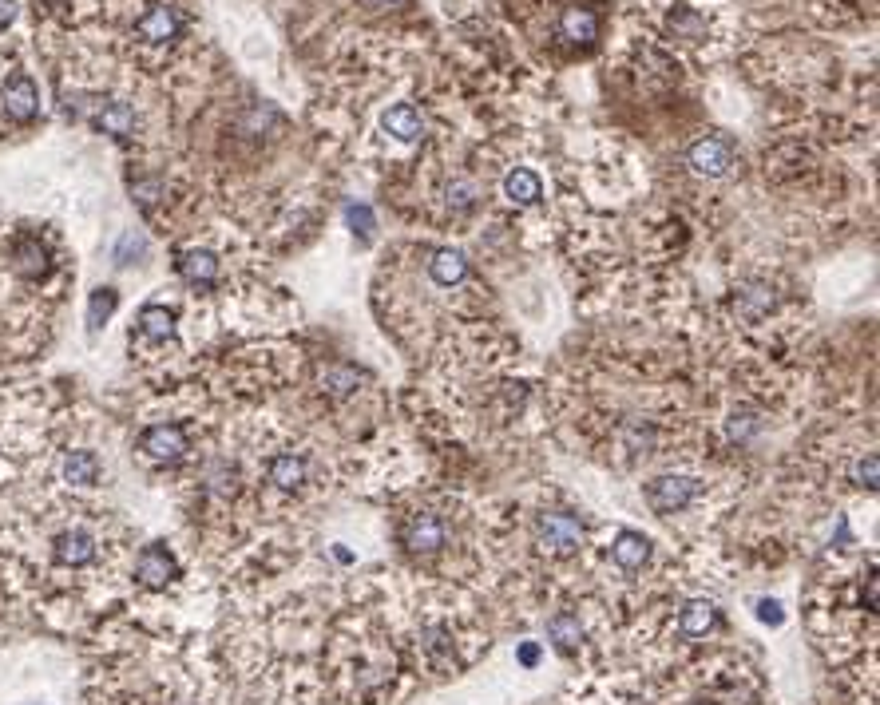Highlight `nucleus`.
Segmentation results:
<instances>
[{"label":"nucleus","instance_id":"obj_1","mask_svg":"<svg viewBox=\"0 0 880 705\" xmlns=\"http://www.w3.org/2000/svg\"><path fill=\"white\" fill-rule=\"evenodd\" d=\"M536 543L551 559H567V555H575L583 547V527H579V519H571L563 511H548L536 523Z\"/></svg>","mask_w":880,"mask_h":705},{"label":"nucleus","instance_id":"obj_2","mask_svg":"<svg viewBox=\"0 0 880 705\" xmlns=\"http://www.w3.org/2000/svg\"><path fill=\"white\" fill-rule=\"evenodd\" d=\"M135 36H139L143 44H151V48L175 44V40L183 36V16H179V8H171V4H151V8L135 20Z\"/></svg>","mask_w":880,"mask_h":705},{"label":"nucleus","instance_id":"obj_3","mask_svg":"<svg viewBox=\"0 0 880 705\" xmlns=\"http://www.w3.org/2000/svg\"><path fill=\"white\" fill-rule=\"evenodd\" d=\"M0 107H4V115H8V119H16V123L36 119V111H40V92H36V80H32L28 72H12V76L0 84Z\"/></svg>","mask_w":880,"mask_h":705},{"label":"nucleus","instance_id":"obj_4","mask_svg":"<svg viewBox=\"0 0 880 705\" xmlns=\"http://www.w3.org/2000/svg\"><path fill=\"white\" fill-rule=\"evenodd\" d=\"M139 452L151 464H175V460L187 456V432L179 424H155L139 436Z\"/></svg>","mask_w":880,"mask_h":705},{"label":"nucleus","instance_id":"obj_5","mask_svg":"<svg viewBox=\"0 0 880 705\" xmlns=\"http://www.w3.org/2000/svg\"><path fill=\"white\" fill-rule=\"evenodd\" d=\"M135 579L143 587H151V591H163V587H171L179 579V563H175V555L163 543H151L135 559Z\"/></svg>","mask_w":880,"mask_h":705},{"label":"nucleus","instance_id":"obj_6","mask_svg":"<svg viewBox=\"0 0 880 705\" xmlns=\"http://www.w3.org/2000/svg\"><path fill=\"white\" fill-rule=\"evenodd\" d=\"M52 555H56V563H60V567L80 571V567L96 563V535H92L88 527H68V531H60V535H56Z\"/></svg>","mask_w":880,"mask_h":705},{"label":"nucleus","instance_id":"obj_7","mask_svg":"<svg viewBox=\"0 0 880 705\" xmlns=\"http://www.w3.org/2000/svg\"><path fill=\"white\" fill-rule=\"evenodd\" d=\"M698 496V484L686 480V476H662L655 484H647V504L655 507L659 515H674Z\"/></svg>","mask_w":880,"mask_h":705},{"label":"nucleus","instance_id":"obj_8","mask_svg":"<svg viewBox=\"0 0 880 705\" xmlns=\"http://www.w3.org/2000/svg\"><path fill=\"white\" fill-rule=\"evenodd\" d=\"M690 167L698 171V175H706V179H722L726 171H730V159H734V151H730V143L726 139H718V135H706V139H698L694 147H690Z\"/></svg>","mask_w":880,"mask_h":705},{"label":"nucleus","instance_id":"obj_9","mask_svg":"<svg viewBox=\"0 0 880 705\" xmlns=\"http://www.w3.org/2000/svg\"><path fill=\"white\" fill-rule=\"evenodd\" d=\"M559 36L575 48H591L599 40V16L583 4H571V8L559 12Z\"/></svg>","mask_w":880,"mask_h":705},{"label":"nucleus","instance_id":"obj_10","mask_svg":"<svg viewBox=\"0 0 880 705\" xmlns=\"http://www.w3.org/2000/svg\"><path fill=\"white\" fill-rule=\"evenodd\" d=\"M405 547L413 551V555H437L440 547H444V523H440L437 515H429V511H421V515H413L409 523H405Z\"/></svg>","mask_w":880,"mask_h":705},{"label":"nucleus","instance_id":"obj_11","mask_svg":"<svg viewBox=\"0 0 880 705\" xmlns=\"http://www.w3.org/2000/svg\"><path fill=\"white\" fill-rule=\"evenodd\" d=\"M92 127L104 135H115V139H127V135H135V111L123 100H104L92 111Z\"/></svg>","mask_w":880,"mask_h":705},{"label":"nucleus","instance_id":"obj_12","mask_svg":"<svg viewBox=\"0 0 880 705\" xmlns=\"http://www.w3.org/2000/svg\"><path fill=\"white\" fill-rule=\"evenodd\" d=\"M718 630V606L706 599H690L678 610V634L682 638H706Z\"/></svg>","mask_w":880,"mask_h":705},{"label":"nucleus","instance_id":"obj_13","mask_svg":"<svg viewBox=\"0 0 880 705\" xmlns=\"http://www.w3.org/2000/svg\"><path fill=\"white\" fill-rule=\"evenodd\" d=\"M179 274L195 286V290H211L219 282V258L211 250H183L179 254Z\"/></svg>","mask_w":880,"mask_h":705},{"label":"nucleus","instance_id":"obj_14","mask_svg":"<svg viewBox=\"0 0 880 705\" xmlns=\"http://www.w3.org/2000/svg\"><path fill=\"white\" fill-rule=\"evenodd\" d=\"M611 559L619 571H643V563L651 559V543L639 531H619L611 543Z\"/></svg>","mask_w":880,"mask_h":705},{"label":"nucleus","instance_id":"obj_15","mask_svg":"<svg viewBox=\"0 0 880 705\" xmlns=\"http://www.w3.org/2000/svg\"><path fill=\"white\" fill-rule=\"evenodd\" d=\"M266 480H270L278 492H298V488L306 484V460H302V456H294V452H282V456H274V460H270Z\"/></svg>","mask_w":880,"mask_h":705},{"label":"nucleus","instance_id":"obj_16","mask_svg":"<svg viewBox=\"0 0 880 705\" xmlns=\"http://www.w3.org/2000/svg\"><path fill=\"white\" fill-rule=\"evenodd\" d=\"M12 266H16L20 278H44L48 266H52V258H48V250H44L36 238H20V242L12 246Z\"/></svg>","mask_w":880,"mask_h":705},{"label":"nucleus","instance_id":"obj_17","mask_svg":"<svg viewBox=\"0 0 880 705\" xmlns=\"http://www.w3.org/2000/svg\"><path fill=\"white\" fill-rule=\"evenodd\" d=\"M381 127H385L389 135H397L401 143H413V139H421V111H417L413 103H393V107L381 115Z\"/></svg>","mask_w":880,"mask_h":705},{"label":"nucleus","instance_id":"obj_18","mask_svg":"<svg viewBox=\"0 0 880 705\" xmlns=\"http://www.w3.org/2000/svg\"><path fill=\"white\" fill-rule=\"evenodd\" d=\"M504 195L516 202V206H536V202L544 199V183H540L536 171L516 167V171H508V179H504Z\"/></svg>","mask_w":880,"mask_h":705},{"label":"nucleus","instance_id":"obj_19","mask_svg":"<svg viewBox=\"0 0 880 705\" xmlns=\"http://www.w3.org/2000/svg\"><path fill=\"white\" fill-rule=\"evenodd\" d=\"M548 638L555 642V650H563V654H575V650L583 646V622H579V614H571V610H559V614H551Z\"/></svg>","mask_w":880,"mask_h":705},{"label":"nucleus","instance_id":"obj_20","mask_svg":"<svg viewBox=\"0 0 880 705\" xmlns=\"http://www.w3.org/2000/svg\"><path fill=\"white\" fill-rule=\"evenodd\" d=\"M64 480L68 484H76V488H92L96 480H100V460H96V452H68L64 456Z\"/></svg>","mask_w":880,"mask_h":705},{"label":"nucleus","instance_id":"obj_21","mask_svg":"<svg viewBox=\"0 0 880 705\" xmlns=\"http://www.w3.org/2000/svg\"><path fill=\"white\" fill-rule=\"evenodd\" d=\"M429 274H433L437 286H460L468 278V262L456 250H437L433 262H429Z\"/></svg>","mask_w":880,"mask_h":705},{"label":"nucleus","instance_id":"obj_22","mask_svg":"<svg viewBox=\"0 0 880 705\" xmlns=\"http://www.w3.org/2000/svg\"><path fill=\"white\" fill-rule=\"evenodd\" d=\"M139 333L151 341H167L175 333V313L167 305H143L139 309Z\"/></svg>","mask_w":880,"mask_h":705},{"label":"nucleus","instance_id":"obj_23","mask_svg":"<svg viewBox=\"0 0 880 705\" xmlns=\"http://www.w3.org/2000/svg\"><path fill=\"white\" fill-rule=\"evenodd\" d=\"M770 309H773V290L770 286H762V282H754V286H746V290L738 294V313L750 317V321L766 317Z\"/></svg>","mask_w":880,"mask_h":705},{"label":"nucleus","instance_id":"obj_24","mask_svg":"<svg viewBox=\"0 0 880 705\" xmlns=\"http://www.w3.org/2000/svg\"><path fill=\"white\" fill-rule=\"evenodd\" d=\"M115 305H119V294H115L111 286H100V290L88 298V329H92V333L104 329V321L115 313Z\"/></svg>","mask_w":880,"mask_h":705},{"label":"nucleus","instance_id":"obj_25","mask_svg":"<svg viewBox=\"0 0 880 705\" xmlns=\"http://www.w3.org/2000/svg\"><path fill=\"white\" fill-rule=\"evenodd\" d=\"M670 36L674 40H702V32H706V20L694 12V8H678L674 16H670Z\"/></svg>","mask_w":880,"mask_h":705},{"label":"nucleus","instance_id":"obj_26","mask_svg":"<svg viewBox=\"0 0 880 705\" xmlns=\"http://www.w3.org/2000/svg\"><path fill=\"white\" fill-rule=\"evenodd\" d=\"M345 218H349V226H353L361 238H369V234H373V210H369V206L349 202V206H345Z\"/></svg>","mask_w":880,"mask_h":705},{"label":"nucleus","instance_id":"obj_27","mask_svg":"<svg viewBox=\"0 0 880 705\" xmlns=\"http://www.w3.org/2000/svg\"><path fill=\"white\" fill-rule=\"evenodd\" d=\"M322 381H326V385H333L330 393H337V397H341V393H349V389H357V373H353L349 365H333Z\"/></svg>","mask_w":880,"mask_h":705},{"label":"nucleus","instance_id":"obj_28","mask_svg":"<svg viewBox=\"0 0 880 705\" xmlns=\"http://www.w3.org/2000/svg\"><path fill=\"white\" fill-rule=\"evenodd\" d=\"M857 476H861V480H865L869 488H877V456H869V460H865V464L857 468Z\"/></svg>","mask_w":880,"mask_h":705},{"label":"nucleus","instance_id":"obj_29","mask_svg":"<svg viewBox=\"0 0 880 705\" xmlns=\"http://www.w3.org/2000/svg\"><path fill=\"white\" fill-rule=\"evenodd\" d=\"M16 8H20L16 0H0V28H8L16 20Z\"/></svg>","mask_w":880,"mask_h":705},{"label":"nucleus","instance_id":"obj_30","mask_svg":"<svg viewBox=\"0 0 880 705\" xmlns=\"http://www.w3.org/2000/svg\"><path fill=\"white\" fill-rule=\"evenodd\" d=\"M758 614H762V622H773V626L781 622V606L777 603H758Z\"/></svg>","mask_w":880,"mask_h":705},{"label":"nucleus","instance_id":"obj_31","mask_svg":"<svg viewBox=\"0 0 880 705\" xmlns=\"http://www.w3.org/2000/svg\"><path fill=\"white\" fill-rule=\"evenodd\" d=\"M520 662H524V666H536V662H540V650H536L532 642H524V646H520Z\"/></svg>","mask_w":880,"mask_h":705},{"label":"nucleus","instance_id":"obj_32","mask_svg":"<svg viewBox=\"0 0 880 705\" xmlns=\"http://www.w3.org/2000/svg\"><path fill=\"white\" fill-rule=\"evenodd\" d=\"M369 4H409V0H369Z\"/></svg>","mask_w":880,"mask_h":705}]
</instances>
